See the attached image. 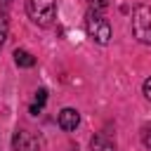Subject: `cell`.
Masks as SVG:
<instances>
[{
    "label": "cell",
    "instance_id": "obj_1",
    "mask_svg": "<svg viewBox=\"0 0 151 151\" xmlns=\"http://www.w3.org/2000/svg\"><path fill=\"white\" fill-rule=\"evenodd\" d=\"M26 12L33 24H38L40 28H47L54 21L57 5H54V0H26Z\"/></svg>",
    "mask_w": 151,
    "mask_h": 151
},
{
    "label": "cell",
    "instance_id": "obj_2",
    "mask_svg": "<svg viewBox=\"0 0 151 151\" xmlns=\"http://www.w3.org/2000/svg\"><path fill=\"white\" fill-rule=\"evenodd\" d=\"M132 33L139 42L151 45V7L137 5L132 9Z\"/></svg>",
    "mask_w": 151,
    "mask_h": 151
},
{
    "label": "cell",
    "instance_id": "obj_3",
    "mask_svg": "<svg viewBox=\"0 0 151 151\" xmlns=\"http://www.w3.org/2000/svg\"><path fill=\"white\" fill-rule=\"evenodd\" d=\"M87 35L99 45H106L111 40V24L104 19V14H97V12L87 14Z\"/></svg>",
    "mask_w": 151,
    "mask_h": 151
},
{
    "label": "cell",
    "instance_id": "obj_4",
    "mask_svg": "<svg viewBox=\"0 0 151 151\" xmlns=\"http://www.w3.org/2000/svg\"><path fill=\"white\" fill-rule=\"evenodd\" d=\"M12 144H14V151H40L42 139L31 130H17L12 137Z\"/></svg>",
    "mask_w": 151,
    "mask_h": 151
},
{
    "label": "cell",
    "instance_id": "obj_5",
    "mask_svg": "<svg viewBox=\"0 0 151 151\" xmlns=\"http://www.w3.org/2000/svg\"><path fill=\"white\" fill-rule=\"evenodd\" d=\"M90 146H92V151H116V137H113L109 130L97 132V134L92 137Z\"/></svg>",
    "mask_w": 151,
    "mask_h": 151
},
{
    "label": "cell",
    "instance_id": "obj_6",
    "mask_svg": "<svg viewBox=\"0 0 151 151\" xmlns=\"http://www.w3.org/2000/svg\"><path fill=\"white\" fill-rule=\"evenodd\" d=\"M78 123H80V113H78L76 109H61V113H59V127H61L64 132L76 130Z\"/></svg>",
    "mask_w": 151,
    "mask_h": 151
},
{
    "label": "cell",
    "instance_id": "obj_7",
    "mask_svg": "<svg viewBox=\"0 0 151 151\" xmlns=\"http://www.w3.org/2000/svg\"><path fill=\"white\" fill-rule=\"evenodd\" d=\"M14 64L19 68H31V66H35V57L26 50H14Z\"/></svg>",
    "mask_w": 151,
    "mask_h": 151
},
{
    "label": "cell",
    "instance_id": "obj_8",
    "mask_svg": "<svg viewBox=\"0 0 151 151\" xmlns=\"http://www.w3.org/2000/svg\"><path fill=\"white\" fill-rule=\"evenodd\" d=\"M142 144L151 151V123H144L142 125Z\"/></svg>",
    "mask_w": 151,
    "mask_h": 151
},
{
    "label": "cell",
    "instance_id": "obj_9",
    "mask_svg": "<svg viewBox=\"0 0 151 151\" xmlns=\"http://www.w3.org/2000/svg\"><path fill=\"white\" fill-rule=\"evenodd\" d=\"M87 5H90V12H97V14H101V12H106V0H87Z\"/></svg>",
    "mask_w": 151,
    "mask_h": 151
},
{
    "label": "cell",
    "instance_id": "obj_10",
    "mask_svg": "<svg viewBox=\"0 0 151 151\" xmlns=\"http://www.w3.org/2000/svg\"><path fill=\"white\" fill-rule=\"evenodd\" d=\"M7 33H9L7 17H0V50H2V45H5V38H7Z\"/></svg>",
    "mask_w": 151,
    "mask_h": 151
},
{
    "label": "cell",
    "instance_id": "obj_11",
    "mask_svg": "<svg viewBox=\"0 0 151 151\" xmlns=\"http://www.w3.org/2000/svg\"><path fill=\"white\" fill-rule=\"evenodd\" d=\"M45 101H47V90H42V87H40V90L35 92V104H40V106H42Z\"/></svg>",
    "mask_w": 151,
    "mask_h": 151
},
{
    "label": "cell",
    "instance_id": "obj_12",
    "mask_svg": "<svg viewBox=\"0 0 151 151\" xmlns=\"http://www.w3.org/2000/svg\"><path fill=\"white\" fill-rule=\"evenodd\" d=\"M144 97L151 101V78H146V80H144Z\"/></svg>",
    "mask_w": 151,
    "mask_h": 151
},
{
    "label": "cell",
    "instance_id": "obj_13",
    "mask_svg": "<svg viewBox=\"0 0 151 151\" xmlns=\"http://www.w3.org/2000/svg\"><path fill=\"white\" fill-rule=\"evenodd\" d=\"M40 109H42L40 104H33V106H31V113H33V116H38V113H40Z\"/></svg>",
    "mask_w": 151,
    "mask_h": 151
},
{
    "label": "cell",
    "instance_id": "obj_14",
    "mask_svg": "<svg viewBox=\"0 0 151 151\" xmlns=\"http://www.w3.org/2000/svg\"><path fill=\"white\" fill-rule=\"evenodd\" d=\"M9 2H12V0H0V7H7Z\"/></svg>",
    "mask_w": 151,
    "mask_h": 151
}]
</instances>
